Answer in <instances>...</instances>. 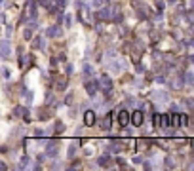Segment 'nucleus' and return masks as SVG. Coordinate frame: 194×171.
<instances>
[{
    "label": "nucleus",
    "mask_w": 194,
    "mask_h": 171,
    "mask_svg": "<svg viewBox=\"0 0 194 171\" xmlns=\"http://www.w3.org/2000/svg\"><path fill=\"white\" fill-rule=\"evenodd\" d=\"M99 84H101V90L103 91H110L112 90V80H110L107 74H103V76L99 78Z\"/></svg>",
    "instance_id": "1"
},
{
    "label": "nucleus",
    "mask_w": 194,
    "mask_h": 171,
    "mask_svg": "<svg viewBox=\"0 0 194 171\" xmlns=\"http://www.w3.org/2000/svg\"><path fill=\"white\" fill-rule=\"evenodd\" d=\"M130 120L131 118H130V114H128L126 110H120V112H118V124H120V126H128Z\"/></svg>",
    "instance_id": "2"
},
{
    "label": "nucleus",
    "mask_w": 194,
    "mask_h": 171,
    "mask_svg": "<svg viewBox=\"0 0 194 171\" xmlns=\"http://www.w3.org/2000/svg\"><path fill=\"white\" fill-rule=\"evenodd\" d=\"M84 124H86V126H93L95 124V112L93 110H88V112L84 114Z\"/></svg>",
    "instance_id": "3"
},
{
    "label": "nucleus",
    "mask_w": 194,
    "mask_h": 171,
    "mask_svg": "<svg viewBox=\"0 0 194 171\" xmlns=\"http://www.w3.org/2000/svg\"><path fill=\"white\" fill-rule=\"evenodd\" d=\"M131 122H133V126H141V124H143V112H141V110H135V112L131 114Z\"/></svg>",
    "instance_id": "4"
},
{
    "label": "nucleus",
    "mask_w": 194,
    "mask_h": 171,
    "mask_svg": "<svg viewBox=\"0 0 194 171\" xmlns=\"http://www.w3.org/2000/svg\"><path fill=\"white\" fill-rule=\"evenodd\" d=\"M110 14H112V10H110V8H101L99 17L101 19H110Z\"/></svg>",
    "instance_id": "5"
},
{
    "label": "nucleus",
    "mask_w": 194,
    "mask_h": 171,
    "mask_svg": "<svg viewBox=\"0 0 194 171\" xmlns=\"http://www.w3.org/2000/svg\"><path fill=\"white\" fill-rule=\"evenodd\" d=\"M86 90H88V93H90V95H93L95 91H97V82H88Z\"/></svg>",
    "instance_id": "6"
},
{
    "label": "nucleus",
    "mask_w": 194,
    "mask_h": 171,
    "mask_svg": "<svg viewBox=\"0 0 194 171\" xmlns=\"http://www.w3.org/2000/svg\"><path fill=\"white\" fill-rule=\"evenodd\" d=\"M10 55V42L2 40V57H8Z\"/></svg>",
    "instance_id": "7"
},
{
    "label": "nucleus",
    "mask_w": 194,
    "mask_h": 171,
    "mask_svg": "<svg viewBox=\"0 0 194 171\" xmlns=\"http://www.w3.org/2000/svg\"><path fill=\"white\" fill-rule=\"evenodd\" d=\"M99 166H103V167L107 166L108 167V166H110V158H108V156H101L99 158Z\"/></svg>",
    "instance_id": "8"
},
{
    "label": "nucleus",
    "mask_w": 194,
    "mask_h": 171,
    "mask_svg": "<svg viewBox=\"0 0 194 171\" xmlns=\"http://www.w3.org/2000/svg\"><path fill=\"white\" fill-rule=\"evenodd\" d=\"M46 34L48 36H57L59 34V27H50L48 31H46Z\"/></svg>",
    "instance_id": "9"
},
{
    "label": "nucleus",
    "mask_w": 194,
    "mask_h": 171,
    "mask_svg": "<svg viewBox=\"0 0 194 171\" xmlns=\"http://www.w3.org/2000/svg\"><path fill=\"white\" fill-rule=\"evenodd\" d=\"M55 152H57V144L51 143V144H50V148H48V152H46V154H48V156H53Z\"/></svg>",
    "instance_id": "10"
},
{
    "label": "nucleus",
    "mask_w": 194,
    "mask_h": 171,
    "mask_svg": "<svg viewBox=\"0 0 194 171\" xmlns=\"http://www.w3.org/2000/svg\"><path fill=\"white\" fill-rule=\"evenodd\" d=\"M185 80H186V84H192V82H194V76H192V74H190V72H186V74H185Z\"/></svg>",
    "instance_id": "11"
},
{
    "label": "nucleus",
    "mask_w": 194,
    "mask_h": 171,
    "mask_svg": "<svg viewBox=\"0 0 194 171\" xmlns=\"http://www.w3.org/2000/svg\"><path fill=\"white\" fill-rule=\"evenodd\" d=\"M74 148H76V144H71V148H69V158L74 156Z\"/></svg>",
    "instance_id": "12"
},
{
    "label": "nucleus",
    "mask_w": 194,
    "mask_h": 171,
    "mask_svg": "<svg viewBox=\"0 0 194 171\" xmlns=\"http://www.w3.org/2000/svg\"><path fill=\"white\" fill-rule=\"evenodd\" d=\"M169 2H175V0H169Z\"/></svg>",
    "instance_id": "13"
}]
</instances>
